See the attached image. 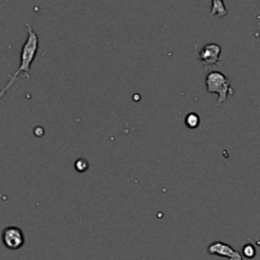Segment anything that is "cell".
<instances>
[{
  "label": "cell",
  "instance_id": "obj_1",
  "mask_svg": "<svg viewBox=\"0 0 260 260\" xmlns=\"http://www.w3.org/2000/svg\"><path fill=\"white\" fill-rule=\"evenodd\" d=\"M27 28V40H25L24 45H23L22 50H20V63L18 70L10 76L8 80L7 85L4 86L2 91H0V96L4 98L5 93L10 89V86L15 83L17 78L19 76H24L27 80H30V68L35 61L36 56L38 53V48H40V40H38V35L35 32L30 24H25Z\"/></svg>",
  "mask_w": 260,
  "mask_h": 260
},
{
  "label": "cell",
  "instance_id": "obj_2",
  "mask_svg": "<svg viewBox=\"0 0 260 260\" xmlns=\"http://www.w3.org/2000/svg\"><path fill=\"white\" fill-rule=\"evenodd\" d=\"M206 89L208 93H216L218 94V102L217 104L226 103L229 96L234 95L235 90L231 86V81L225 74L220 73V71H210L206 76Z\"/></svg>",
  "mask_w": 260,
  "mask_h": 260
},
{
  "label": "cell",
  "instance_id": "obj_3",
  "mask_svg": "<svg viewBox=\"0 0 260 260\" xmlns=\"http://www.w3.org/2000/svg\"><path fill=\"white\" fill-rule=\"evenodd\" d=\"M3 244L9 250H19L24 245V234L19 228L9 226L3 230Z\"/></svg>",
  "mask_w": 260,
  "mask_h": 260
},
{
  "label": "cell",
  "instance_id": "obj_4",
  "mask_svg": "<svg viewBox=\"0 0 260 260\" xmlns=\"http://www.w3.org/2000/svg\"><path fill=\"white\" fill-rule=\"evenodd\" d=\"M207 253L210 255L221 256L229 260H244L243 254L239 253L238 250L230 246L229 244L222 243V241H213L207 246Z\"/></svg>",
  "mask_w": 260,
  "mask_h": 260
},
{
  "label": "cell",
  "instance_id": "obj_5",
  "mask_svg": "<svg viewBox=\"0 0 260 260\" xmlns=\"http://www.w3.org/2000/svg\"><path fill=\"white\" fill-rule=\"evenodd\" d=\"M221 52H222V48L218 43H207L201 48L198 57L206 68H212L217 65L220 61Z\"/></svg>",
  "mask_w": 260,
  "mask_h": 260
},
{
  "label": "cell",
  "instance_id": "obj_6",
  "mask_svg": "<svg viewBox=\"0 0 260 260\" xmlns=\"http://www.w3.org/2000/svg\"><path fill=\"white\" fill-rule=\"evenodd\" d=\"M210 15L218 18H223L225 15H228V9H226L223 0H212V8H211Z\"/></svg>",
  "mask_w": 260,
  "mask_h": 260
},
{
  "label": "cell",
  "instance_id": "obj_7",
  "mask_svg": "<svg viewBox=\"0 0 260 260\" xmlns=\"http://www.w3.org/2000/svg\"><path fill=\"white\" fill-rule=\"evenodd\" d=\"M200 123H201L200 116H198L197 113H194V112H192V113H189L187 117H185V126H187L188 128L190 129L197 128V127L200 126Z\"/></svg>",
  "mask_w": 260,
  "mask_h": 260
},
{
  "label": "cell",
  "instance_id": "obj_8",
  "mask_svg": "<svg viewBox=\"0 0 260 260\" xmlns=\"http://www.w3.org/2000/svg\"><path fill=\"white\" fill-rule=\"evenodd\" d=\"M241 254H243V256H245V258L253 259L254 256H255L256 250L255 248H254V245H251V244H246V245L243 248V253Z\"/></svg>",
  "mask_w": 260,
  "mask_h": 260
},
{
  "label": "cell",
  "instance_id": "obj_9",
  "mask_svg": "<svg viewBox=\"0 0 260 260\" xmlns=\"http://www.w3.org/2000/svg\"><path fill=\"white\" fill-rule=\"evenodd\" d=\"M75 169L79 173H85L89 169V162L85 159H78L75 162Z\"/></svg>",
  "mask_w": 260,
  "mask_h": 260
},
{
  "label": "cell",
  "instance_id": "obj_10",
  "mask_svg": "<svg viewBox=\"0 0 260 260\" xmlns=\"http://www.w3.org/2000/svg\"><path fill=\"white\" fill-rule=\"evenodd\" d=\"M258 24H259V30L256 32V37L260 38V15L258 17Z\"/></svg>",
  "mask_w": 260,
  "mask_h": 260
}]
</instances>
